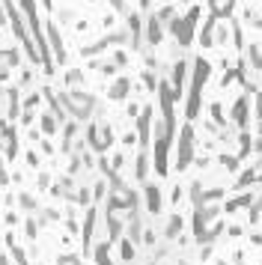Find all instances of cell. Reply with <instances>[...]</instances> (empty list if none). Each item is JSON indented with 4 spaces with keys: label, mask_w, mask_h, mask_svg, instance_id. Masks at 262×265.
<instances>
[{
    "label": "cell",
    "mask_w": 262,
    "mask_h": 265,
    "mask_svg": "<svg viewBox=\"0 0 262 265\" xmlns=\"http://www.w3.org/2000/svg\"><path fill=\"white\" fill-rule=\"evenodd\" d=\"M125 89H128V84H125V81H116V84H113V89H110V95H113V99H123Z\"/></svg>",
    "instance_id": "obj_1"
}]
</instances>
